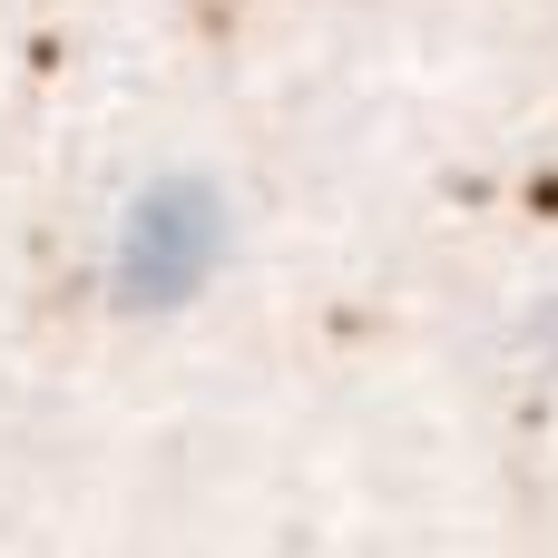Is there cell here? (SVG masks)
I'll use <instances>...</instances> for the list:
<instances>
[{"instance_id": "obj_1", "label": "cell", "mask_w": 558, "mask_h": 558, "mask_svg": "<svg viewBox=\"0 0 558 558\" xmlns=\"http://www.w3.org/2000/svg\"><path fill=\"white\" fill-rule=\"evenodd\" d=\"M216 255H226V206H216V186L167 177V186L137 196V216H128V235H118V255H108V284H118V304L167 314V304H186V294L216 275Z\"/></svg>"}]
</instances>
